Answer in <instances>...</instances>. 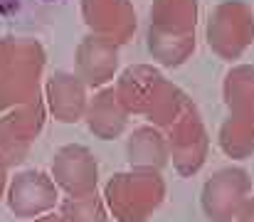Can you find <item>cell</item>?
I'll list each match as a JSON object with an SVG mask.
<instances>
[{"mask_svg": "<svg viewBox=\"0 0 254 222\" xmlns=\"http://www.w3.org/2000/svg\"><path fill=\"white\" fill-rule=\"evenodd\" d=\"M84 116L89 121L91 134L99 139H114L124 131L126 126V109L124 101L114 91H101L96 94L84 109Z\"/></svg>", "mask_w": 254, "mask_h": 222, "instance_id": "ba28073f", "label": "cell"}, {"mask_svg": "<svg viewBox=\"0 0 254 222\" xmlns=\"http://www.w3.org/2000/svg\"><path fill=\"white\" fill-rule=\"evenodd\" d=\"M5 188H7V168L0 163V200H2V193H5Z\"/></svg>", "mask_w": 254, "mask_h": 222, "instance_id": "7c38bea8", "label": "cell"}, {"mask_svg": "<svg viewBox=\"0 0 254 222\" xmlns=\"http://www.w3.org/2000/svg\"><path fill=\"white\" fill-rule=\"evenodd\" d=\"M96 158L91 150L79 144L62 146L52 158V180L60 190H64L69 198H79L96 193Z\"/></svg>", "mask_w": 254, "mask_h": 222, "instance_id": "5b68a950", "label": "cell"}, {"mask_svg": "<svg viewBox=\"0 0 254 222\" xmlns=\"http://www.w3.org/2000/svg\"><path fill=\"white\" fill-rule=\"evenodd\" d=\"M163 200V183L151 170L119 173L106 185V205L121 222H143Z\"/></svg>", "mask_w": 254, "mask_h": 222, "instance_id": "7a4b0ae2", "label": "cell"}, {"mask_svg": "<svg viewBox=\"0 0 254 222\" xmlns=\"http://www.w3.org/2000/svg\"><path fill=\"white\" fill-rule=\"evenodd\" d=\"M42 65L45 55L37 42L25 37H5L0 42V111L37 99Z\"/></svg>", "mask_w": 254, "mask_h": 222, "instance_id": "6da1fadb", "label": "cell"}, {"mask_svg": "<svg viewBox=\"0 0 254 222\" xmlns=\"http://www.w3.org/2000/svg\"><path fill=\"white\" fill-rule=\"evenodd\" d=\"M60 188L42 170H22L7 185V208L15 218H40L55 210Z\"/></svg>", "mask_w": 254, "mask_h": 222, "instance_id": "277c9868", "label": "cell"}, {"mask_svg": "<svg viewBox=\"0 0 254 222\" xmlns=\"http://www.w3.org/2000/svg\"><path fill=\"white\" fill-rule=\"evenodd\" d=\"M60 220L62 222H106V208L99 200L96 193L79 195V198H67L60 208Z\"/></svg>", "mask_w": 254, "mask_h": 222, "instance_id": "30bf717a", "label": "cell"}, {"mask_svg": "<svg viewBox=\"0 0 254 222\" xmlns=\"http://www.w3.org/2000/svg\"><path fill=\"white\" fill-rule=\"evenodd\" d=\"M245 195H247V173L240 168H225L205 183L202 210L210 220L230 222L245 205Z\"/></svg>", "mask_w": 254, "mask_h": 222, "instance_id": "8992f818", "label": "cell"}, {"mask_svg": "<svg viewBox=\"0 0 254 222\" xmlns=\"http://www.w3.org/2000/svg\"><path fill=\"white\" fill-rule=\"evenodd\" d=\"M45 96H47V109L50 114L62 121V124H74L84 116L86 109V89L84 81L74 74L57 72L47 79L45 86Z\"/></svg>", "mask_w": 254, "mask_h": 222, "instance_id": "52a82bcc", "label": "cell"}, {"mask_svg": "<svg viewBox=\"0 0 254 222\" xmlns=\"http://www.w3.org/2000/svg\"><path fill=\"white\" fill-rule=\"evenodd\" d=\"M237 222H254V198L240 208V220Z\"/></svg>", "mask_w": 254, "mask_h": 222, "instance_id": "8fae6325", "label": "cell"}, {"mask_svg": "<svg viewBox=\"0 0 254 222\" xmlns=\"http://www.w3.org/2000/svg\"><path fill=\"white\" fill-rule=\"evenodd\" d=\"M32 222H62V220H60V215H55V213H47V215H40V218H35Z\"/></svg>", "mask_w": 254, "mask_h": 222, "instance_id": "4fadbf2b", "label": "cell"}, {"mask_svg": "<svg viewBox=\"0 0 254 222\" xmlns=\"http://www.w3.org/2000/svg\"><path fill=\"white\" fill-rule=\"evenodd\" d=\"M126 153H128V163L136 165L138 170H153V168H161L166 163L168 146L156 129L143 126L131 136Z\"/></svg>", "mask_w": 254, "mask_h": 222, "instance_id": "9c48e42d", "label": "cell"}, {"mask_svg": "<svg viewBox=\"0 0 254 222\" xmlns=\"http://www.w3.org/2000/svg\"><path fill=\"white\" fill-rule=\"evenodd\" d=\"M45 116L47 111L40 96L22 106L7 109V114L0 119V163L5 168L20 165L27 158L30 146L45 126Z\"/></svg>", "mask_w": 254, "mask_h": 222, "instance_id": "3957f363", "label": "cell"}]
</instances>
